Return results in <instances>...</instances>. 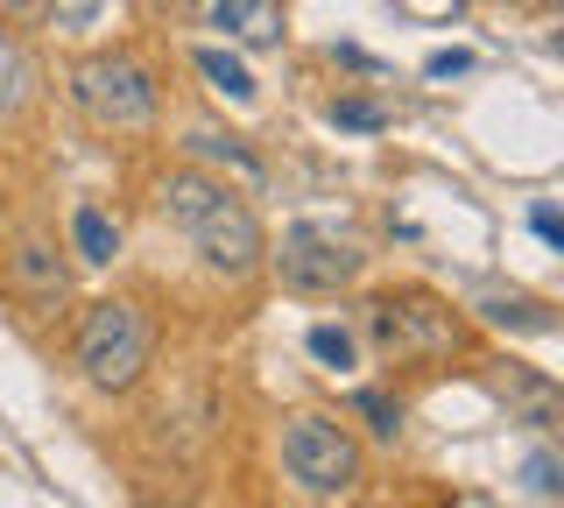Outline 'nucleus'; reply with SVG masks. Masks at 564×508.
Wrapping results in <instances>:
<instances>
[{"label":"nucleus","mask_w":564,"mask_h":508,"mask_svg":"<svg viewBox=\"0 0 564 508\" xmlns=\"http://www.w3.org/2000/svg\"><path fill=\"white\" fill-rule=\"evenodd\" d=\"M163 219L191 240V255H198L212 275H254L261 261H269V234H261L254 205H247L226 177L176 170L163 184Z\"/></svg>","instance_id":"1"},{"label":"nucleus","mask_w":564,"mask_h":508,"mask_svg":"<svg viewBox=\"0 0 564 508\" xmlns=\"http://www.w3.org/2000/svg\"><path fill=\"white\" fill-rule=\"evenodd\" d=\"M70 354H78V367H85L93 389H113L120 396V389H134V381L149 375L155 325H149V311H141L134 296H99V304H85Z\"/></svg>","instance_id":"2"},{"label":"nucleus","mask_w":564,"mask_h":508,"mask_svg":"<svg viewBox=\"0 0 564 508\" xmlns=\"http://www.w3.org/2000/svg\"><path fill=\"white\" fill-rule=\"evenodd\" d=\"M70 99H78V114L93 120V128H106V134L155 128V78L141 72L134 57H120V50L85 57L78 72H70Z\"/></svg>","instance_id":"3"},{"label":"nucleus","mask_w":564,"mask_h":508,"mask_svg":"<svg viewBox=\"0 0 564 508\" xmlns=\"http://www.w3.org/2000/svg\"><path fill=\"white\" fill-rule=\"evenodd\" d=\"M275 269H282V283L304 290V296H339L367 275V248L332 219H296V226H282Z\"/></svg>","instance_id":"4"},{"label":"nucleus","mask_w":564,"mask_h":508,"mask_svg":"<svg viewBox=\"0 0 564 508\" xmlns=\"http://www.w3.org/2000/svg\"><path fill=\"white\" fill-rule=\"evenodd\" d=\"M282 466H290V480L304 487L317 501H339L360 487V437L346 424H332V417H290V431H282Z\"/></svg>","instance_id":"5"},{"label":"nucleus","mask_w":564,"mask_h":508,"mask_svg":"<svg viewBox=\"0 0 564 508\" xmlns=\"http://www.w3.org/2000/svg\"><path fill=\"white\" fill-rule=\"evenodd\" d=\"M367 332H375V346L388 360H423V354H445V346L458 339L452 311L437 304V296H423V290L381 296V304L367 311Z\"/></svg>","instance_id":"6"},{"label":"nucleus","mask_w":564,"mask_h":508,"mask_svg":"<svg viewBox=\"0 0 564 508\" xmlns=\"http://www.w3.org/2000/svg\"><path fill=\"white\" fill-rule=\"evenodd\" d=\"M198 22L219 29L226 50H275L282 43V0H198Z\"/></svg>","instance_id":"7"},{"label":"nucleus","mask_w":564,"mask_h":508,"mask_svg":"<svg viewBox=\"0 0 564 508\" xmlns=\"http://www.w3.org/2000/svg\"><path fill=\"white\" fill-rule=\"evenodd\" d=\"M29 93H35V57L22 50V36H14V29H0V120L22 114Z\"/></svg>","instance_id":"8"},{"label":"nucleus","mask_w":564,"mask_h":508,"mask_svg":"<svg viewBox=\"0 0 564 508\" xmlns=\"http://www.w3.org/2000/svg\"><path fill=\"white\" fill-rule=\"evenodd\" d=\"M14 283L29 290V304H57V296H64V269H57V255H50L43 240H22V248H14Z\"/></svg>","instance_id":"9"},{"label":"nucleus","mask_w":564,"mask_h":508,"mask_svg":"<svg viewBox=\"0 0 564 508\" xmlns=\"http://www.w3.org/2000/svg\"><path fill=\"white\" fill-rule=\"evenodd\" d=\"M70 248H78V261H113L120 255V226L99 213V205H78V213H70Z\"/></svg>","instance_id":"10"},{"label":"nucleus","mask_w":564,"mask_h":508,"mask_svg":"<svg viewBox=\"0 0 564 508\" xmlns=\"http://www.w3.org/2000/svg\"><path fill=\"white\" fill-rule=\"evenodd\" d=\"M198 72L212 78V93H226L234 107H247V99H254V78H247V64L234 57V50H198Z\"/></svg>","instance_id":"11"},{"label":"nucleus","mask_w":564,"mask_h":508,"mask_svg":"<svg viewBox=\"0 0 564 508\" xmlns=\"http://www.w3.org/2000/svg\"><path fill=\"white\" fill-rule=\"evenodd\" d=\"M191 155H212V163H234L240 177H261V155L240 142V134H219V128H198L191 134Z\"/></svg>","instance_id":"12"},{"label":"nucleus","mask_w":564,"mask_h":508,"mask_svg":"<svg viewBox=\"0 0 564 508\" xmlns=\"http://www.w3.org/2000/svg\"><path fill=\"white\" fill-rule=\"evenodd\" d=\"M360 417H367V431H375V437H395L402 431V402L381 396V389H360Z\"/></svg>","instance_id":"13"},{"label":"nucleus","mask_w":564,"mask_h":508,"mask_svg":"<svg viewBox=\"0 0 564 508\" xmlns=\"http://www.w3.org/2000/svg\"><path fill=\"white\" fill-rule=\"evenodd\" d=\"M99 14H106V0H50V29H64V36L93 29Z\"/></svg>","instance_id":"14"},{"label":"nucleus","mask_w":564,"mask_h":508,"mask_svg":"<svg viewBox=\"0 0 564 508\" xmlns=\"http://www.w3.org/2000/svg\"><path fill=\"white\" fill-rule=\"evenodd\" d=\"M311 354L325 360V367H352V332H339V325H311Z\"/></svg>","instance_id":"15"},{"label":"nucleus","mask_w":564,"mask_h":508,"mask_svg":"<svg viewBox=\"0 0 564 508\" xmlns=\"http://www.w3.org/2000/svg\"><path fill=\"white\" fill-rule=\"evenodd\" d=\"M332 120H339V128L375 134V128H381V107H367V99H339V107H332Z\"/></svg>","instance_id":"16"},{"label":"nucleus","mask_w":564,"mask_h":508,"mask_svg":"<svg viewBox=\"0 0 564 508\" xmlns=\"http://www.w3.org/2000/svg\"><path fill=\"white\" fill-rule=\"evenodd\" d=\"M466 64H473L466 50H445V57H431V78H452V72H466Z\"/></svg>","instance_id":"17"},{"label":"nucleus","mask_w":564,"mask_h":508,"mask_svg":"<svg viewBox=\"0 0 564 508\" xmlns=\"http://www.w3.org/2000/svg\"><path fill=\"white\" fill-rule=\"evenodd\" d=\"M529 487H543V495H551V487H557V480H551V460H543V452H536V460H529Z\"/></svg>","instance_id":"18"},{"label":"nucleus","mask_w":564,"mask_h":508,"mask_svg":"<svg viewBox=\"0 0 564 508\" xmlns=\"http://www.w3.org/2000/svg\"><path fill=\"white\" fill-rule=\"evenodd\" d=\"M22 8H35V0H0V14H22Z\"/></svg>","instance_id":"19"}]
</instances>
